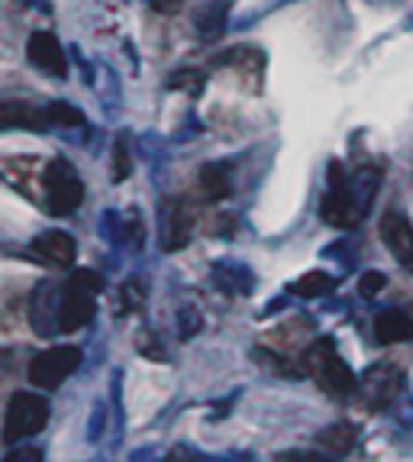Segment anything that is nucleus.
Returning <instances> with one entry per match:
<instances>
[{
	"mask_svg": "<svg viewBox=\"0 0 413 462\" xmlns=\"http://www.w3.org/2000/svg\"><path fill=\"white\" fill-rule=\"evenodd\" d=\"M94 298H97V291L78 285V282L69 278V285H65V291H61V304H59V330L61 333L85 330V327L94 320V310H97Z\"/></svg>",
	"mask_w": 413,
	"mask_h": 462,
	"instance_id": "nucleus-5",
	"label": "nucleus"
},
{
	"mask_svg": "<svg viewBox=\"0 0 413 462\" xmlns=\"http://www.w3.org/2000/svg\"><path fill=\"white\" fill-rule=\"evenodd\" d=\"M46 191L52 217H69L85 204V181L78 178V171L65 159H52L46 165Z\"/></svg>",
	"mask_w": 413,
	"mask_h": 462,
	"instance_id": "nucleus-3",
	"label": "nucleus"
},
{
	"mask_svg": "<svg viewBox=\"0 0 413 462\" xmlns=\"http://www.w3.org/2000/svg\"><path fill=\"white\" fill-rule=\"evenodd\" d=\"M81 359H85V356H81V349L78 346L42 349V353L30 359V382L36 388H42V392H55V388H59L71 372H78Z\"/></svg>",
	"mask_w": 413,
	"mask_h": 462,
	"instance_id": "nucleus-4",
	"label": "nucleus"
},
{
	"mask_svg": "<svg viewBox=\"0 0 413 462\" xmlns=\"http://www.w3.org/2000/svg\"><path fill=\"white\" fill-rule=\"evenodd\" d=\"M71 282L91 288V291H97V294L104 291V275H97L94 269H78V272H71Z\"/></svg>",
	"mask_w": 413,
	"mask_h": 462,
	"instance_id": "nucleus-19",
	"label": "nucleus"
},
{
	"mask_svg": "<svg viewBox=\"0 0 413 462\" xmlns=\"http://www.w3.org/2000/svg\"><path fill=\"white\" fill-rule=\"evenodd\" d=\"M200 188H204L206 200H223L230 194V175H226L223 165H206L200 171Z\"/></svg>",
	"mask_w": 413,
	"mask_h": 462,
	"instance_id": "nucleus-15",
	"label": "nucleus"
},
{
	"mask_svg": "<svg viewBox=\"0 0 413 462\" xmlns=\"http://www.w3.org/2000/svg\"><path fill=\"white\" fill-rule=\"evenodd\" d=\"M30 253L36 255V259H42L46 265H55V269H71V265H75L78 246L65 230H49L32 239Z\"/></svg>",
	"mask_w": 413,
	"mask_h": 462,
	"instance_id": "nucleus-8",
	"label": "nucleus"
},
{
	"mask_svg": "<svg viewBox=\"0 0 413 462\" xmlns=\"http://www.w3.org/2000/svg\"><path fill=\"white\" fill-rule=\"evenodd\" d=\"M320 214L329 226H336V230H353L359 224V208H355L353 194L345 188V181H336V185L329 188V194L323 198L320 204Z\"/></svg>",
	"mask_w": 413,
	"mask_h": 462,
	"instance_id": "nucleus-9",
	"label": "nucleus"
},
{
	"mask_svg": "<svg viewBox=\"0 0 413 462\" xmlns=\"http://www.w3.org/2000/svg\"><path fill=\"white\" fill-rule=\"evenodd\" d=\"M278 459H288V462H291V459H300V462H320L323 456H320V453H281Z\"/></svg>",
	"mask_w": 413,
	"mask_h": 462,
	"instance_id": "nucleus-21",
	"label": "nucleus"
},
{
	"mask_svg": "<svg viewBox=\"0 0 413 462\" xmlns=\"http://www.w3.org/2000/svg\"><path fill=\"white\" fill-rule=\"evenodd\" d=\"M375 339L381 343V346L413 339V317L404 314L400 308L381 310V314L375 317Z\"/></svg>",
	"mask_w": 413,
	"mask_h": 462,
	"instance_id": "nucleus-10",
	"label": "nucleus"
},
{
	"mask_svg": "<svg viewBox=\"0 0 413 462\" xmlns=\"http://www.w3.org/2000/svg\"><path fill=\"white\" fill-rule=\"evenodd\" d=\"M384 285H388V278H384L381 272H362L359 294H362V298H378V294L384 291Z\"/></svg>",
	"mask_w": 413,
	"mask_h": 462,
	"instance_id": "nucleus-18",
	"label": "nucleus"
},
{
	"mask_svg": "<svg viewBox=\"0 0 413 462\" xmlns=\"http://www.w3.org/2000/svg\"><path fill=\"white\" fill-rule=\"evenodd\" d=\"M133 162H130V149H126V139H116L114 143V181L130 178Z\"/></svg>",
	"mask_w": 413,
	"mask_h": 462,
	"instance_id": "nucleus-17",
	"label": "nucleus"
},
{
	"mask_svg": "<svg viewBox=\"0 0 413 462\" xmlns=\"http://www.w3.org/2000/svg\"><path fill=\"white\" fill-rule=\"evenodd\" d=\"M0 124L14 130V126H26V130H42L49 124L46 110H36L32 104H23V100H4L0 104Z\"/></svg>",
	"mask_w": 413,
	"mask_h": 462,
	"instance_id": "nucleus-11",
	"label": "nucleus"
},
{
	"mask_svg": "<svg viewBox=\"0 0 413 462\" xmlns=\"http://www.w3.org/2000/svg\"><path fill=\"white\" fill-rule=\"evenodd\" d=\"M381 239H384V246L394 253V259L413 272V226H410V220H407V214L388 210V214L381 217Z\"/></svg>",
	"mask_w": 413,
	"mask_h": 462,
	"instance_id": "nucleus-7",
	"label": "nucleus"
},
{
	"mask_svg": "<svg viewBox=\"0 0 413 462\" xmlns=\"http://www.w3.org/2000/svg\"><path fill=\"white\" fill-rule=\"evenodd\" d=\"M42 456L36 453V449H30V453H7L4 456V462H39Z\"/></svg>",
	"mask_w": 413,
	"mask_h": 462,
	"instance_id": "nucleus-20",
	"label": "nucleus"
},
{
	"mask_svg": "<svg viewBox=\"0 0 413 462\" xmlns=\"http://www.w3.org/2000/svg\"><path fill=\"white\" fill-rule=\"evenodd\" d=\"M191 226H194V217L188 214L184 208H175L169 214V230H165V249H181L188 246V239H191Z\"/></svg>",
	"mask_w": 413,
	"mask_h": 462,
	"instance_id": "nucleus-13",
	"label": "nucleus"
},
{
	"mask_svg": "<svg viewBox=\"0 0 413 462\" xmlns=\"http://www.w3.org/2000/svg\"><path fill=\"white\" fill-rule=\"evenodd\" d=\"M49 424V401L42 394L32 392H16L7 401L4 411V443L14 447L20 439H30L36 433H42Z\"/></svg>",
	"mask_w": 413,
	"mask_h": 462,
	"instance_id": "nucleus-1",
	"label": "nucleus"
},
{
	"mask_svg": "<svg viewBox=\"0 0 413 462\" xmlns=\"http://www.w3.org/2000/svg\"><path fill=\"white\" fill-rule=\"evenodd\" d=\"M333 288H336L333 275H326V272H307V275H300L298 282H294L291 291L298 294V298H320V294H329Z\"/></svg>",
	"mask_w": 413,
	"mask_h": 462,
	"instance_id": "nucleus-14",
	"label": "nucleus"
},
{
	"mask_svg": "<svg viewBox=\"0 0 413 462\" xmlns=\"http://www.w3.org/2000/svg\"><path fill=\"white\" fill-rule=\"evenodd\" d=\"M26 55L30 62L36 65L42 75L65 78L69 75V59H65V49L52 32H32L30 42H26Z\"/></svg>",
	"mask_w": 413,
	"mask_h": 462,
	"instance_id": "nucleus-6",
	"label": "nucleus"
},
{
	"mask_svg": "<svg viewBox=\"0 0 413 462\" xmlns=\"http://www.w3.org/2000/svg\"><path fill=\"white\" fill-rule=\"evenodd\" d=\"M355 439H359V430H355L353 424L339 420V424H329L317 433V447L329 449L333 456H343V453H349V449H355Z\"/></svg>",
	"mask_w": 413,
	"mask_h": 462,
	"instance_id": "nucleus-12",
	"label": "nucleus"
},
{
	"mask_svg": "<svg viewBox=\"0 0 413 462\" xmlns=\"http://www.w3.org/2000/svg\"><path fill=\"white\" fill-rule=\"evenodd\" d=\"M152 7L159 10V14H175V10L181 7V0H152Z\"/></svg>",
	"mask_w": 413,
	"mask_h": 462,
	"instance_id": "nucleus-22",
	"label": "nucleus"
},
{
	"mask_svg": "<svg viewBox=\"0 0 413 462\" xmlns=\"http://www.w3.org/2000/svg\"><path fill=\"white\" fill-rule=\"evenodd\" d=\"M46 114H49V124H55V126H81L85 124V116H81V110L78 107H71V104H65V100H55V104H49L46 107Z\"/></svg>",
	"mask_w": 413,
	"mask_h": 462,
	"instance_id": "nucleus-16",
	"label": "nucleus"
},
{
	"mask_svg": "<svg viewBox=\"0 0 413 462\" xmlns=\"http://www.w3.org/2000/svg\"><path fill=\"white\" fill-rule=\"evenodd\" d=\"M310 369H314V378L320 382L323 392L336 394V398H345L359 388L355 372L345 365V359L336 353V346L329 339H320L317 346H310Z\"/></svg>",
	"mask_w": 413,
	"mask_h": 462,
	"instance_id": "nucleus-2",
	"label": "nucleus"
}]
</instances>
